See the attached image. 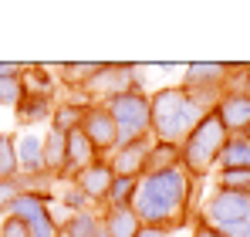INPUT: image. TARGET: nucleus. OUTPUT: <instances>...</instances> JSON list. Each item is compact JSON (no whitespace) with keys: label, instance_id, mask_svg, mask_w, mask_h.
<instances>
[{"label":"nucleus","instance_id":"13","mask_svg":"<svg viewBox=\"0 0 250 237\" xmlns=\"http://www.w3.org/2000/svg\"><path fill=\"white\" fill-rule=\"evenodd\" d=\"M44 142V169L51 180H64V163H68V132L47 129L41 136Z\"/></svg>","mask_w":250,"mask_h":237},{"label":"nucleus","instance_id":"7","mask_svg":"<svg viewBox=\"0 0 250 237\" xmlns=\"http://www.w3.org/2000/svg\"><path fill=\"white\" fill-rule=\"evenodd\" d=\"M82 132L88 136V142L95 146L98 156H112V149H115V142H119V125L105 112V105H84Z\"/></svg>","mask_w":250,"mask_h":237},{"label":"nucleus","instance_id":"15","mask_svg":"<svg viewBox=\"0 0 250 237\" xmlns=\"http://www.w3.org/2000/svg\"><path fill=\"white\" fill-rule=\"evenodd\" d=\"M47 213H54L47 197H41V193H17V197L10 200V207H7V213H3V217H17V220L31 224V220L47 217Z\"/></svg>","mask_w":250,"mask_h":237},{"label":"nucleus","instance_id":"2","mask_svg":"<svg viewBox=\"0 0 250 237\" xmlns=\"http://www.w3.org/2000/svg\"><path fill=\"white\" fill-rule=\"evenodd\" d=\"M216 102L220 98L189 92L183 85H166V88L149 95V109H152L149 136L156 142H166V146H183V139L196 129L200 118L213 112Z\"/></svg>","mask_w":250,"mask_h":237},{"label":"nucleus","instance_id":"25","mask_svg":"<svg viewBox=\"0 0 250 237\" xmlns=\"http://www.w3.org/2000/svg\"><path fill=\"white\" fill-rule=\"evenodd\" d=\"M176 163H179V146H166V142L152 139V149H149V159H146V173H159V169H169Z\"/></svg>","mask_w":250,"mask_h":237},{"label":"nucleus","instance_id":"31","mask_svg":"<svg viewBox=\"0 0 250 237\" xmlns=\"http://www.w3.org/2000/svg\"><path fill=\"white\" fill-rule=\"evenodd\" d=\"M17 197V187H14V180H7V183H0V217L7 213V207H10V200Z\"/></svg>","mask_w":250,"mask_h":237},{"label":"nucleus","instance_id":"5","mask_svg":"<svg viewBox=\"0 0 250 237\" xmlns=\"http://www.w3.org/2000/svg\"><path fill=\"white\" fill-rule=\"evenodd\" d=\"M122 92H142V78H139L135 65H102L98 75L82 88L88 105H105L108 98H115Z\"/></svg>","mask_w":250,"mask_h":237},{"label":"nucleus","instance_id":"19","mask_svg":"<svg viewBox=\"0 0 250 237\" xmlns=\"http://www.w3.org/2000/svg\"><path fill=\"white\" fill-rule=\"evenodd\" d=\"M21 125H38V122H51L54 112V98H44V95H24L21 105L14 109Z\"/></svg>","mask_w":250,"mask_h":237},{"label":"nucleus","instance_id":"1","mask_svg":"<svg viewBox=\"0 0 250 237\" xmlns=\"http://www.w3.org/2000/svg\"><path fill=\"white\" fill-rule=\"evenodd\" d=\"M193 193H196V180L176 163L169 169L139 176L132 213L139 217L142 227H159L166 234H176L193 220Z\"/></svg>","mask_w":250,"mask_h":237},{"label":"nucleus","instance_id":"29","mask_svg":"<svg viewBox=\"0 0 250 237\" xmlns=\"http://www.w3.org/2000/svg\"><path fill=\"white\" fill-rule=\"evenodd\" d=\"M27 234H31V237H61V220H58L54 213L38 217V220L27 224Z\"/></svg>","mask_w":250,"mask_h":237},{"label":"nucleus","instance_id":"28","mask_svg":"<svg viewBox=\"0 0 250 237\" xmlns=\"http://www.w3.org/2000/svg\"><path fill=\"white\" fill-rule=\"evenodd\" d=\"M216 187H220V190H240V193H250V173H240V169H220Z\"/></svg>","mask_w":250,"mask_h":237},{"label":"nucleus","instance_id":"22","mask_svg":"<svg viewBox=\"0 0 250 237\" xmlns=\"http://www.w3.org/2000/svg\"><path fill=\"white\" fill-rule=\"evenodd\" d=\"M102 224V213L95 210H82V213H68L61 220V237H95Z\"/></svg>","mask_w":250,"mask_h":237},{"label":"nucleus","instance_id":"16","mask_svg":"<svg viewBox=\"0 0 250 237\" xmlns=\"http://www.w3.org/2000/svg\"><path fill=\"white\" fill-rule=\"evenodd\" d=\"M216 169H240V173H250V136H230L223 153H220V163Z\"/></svg>","mask_w":250,"mask_h":237},{"label":"nucleus","instance_id":"11","mask_svg":"<svg viewBox=\"0 0 250 237\" xmlns=\"http://www.w3.org/2000/svg\"><path fill=\"white\" fill-rule=\"evenodd\" d=\"M112 180H115V173H112L108 159L102 156V159H95L91 166H84L82 173L75 176V187H78L84 197L91 200V207H98V203H105V197H108Z\"/></svg>","mask_w":250,"mask_h":237},{"label":"nucleus","instance_id":"18","mask_svg":"<svg viewBox=\"0 0 250 237\" xmlns=\"http://www.w3.org/2000/svg\"><path fill=\"white\" fill-rule=\"evenodd\" d=\"M98 68H102V61H64V65H58V85H64V88H78L82 92L88 81L98 75Z\"/></svg>","mask_w":250,"mask_h":237},{"label":"nucleus","instance_id":"27","mask_svg":"<svg viewBox=\"0 0 250 237\" xmlns=\"http://www.w3.org/2000/svg\"><path fill=\"white\" fill-rule=\"evenodd\" d=\"M24 98V81L21 78H3L0 81V109H17Z\"/></svg>","mask_w":250,"mask_h":237},{"label":"nucleus","instance_id":"17","mask_svg":"<svg viewBox=\"0 0 250 237\" xmlns=\"http://www.w3.org/2000/svg\"><path fill=\"white\" fill-rule=\"evenodd\" d=\"M24 95H44V98H54L58 92V78H51V68L47 65H24Z\"/></svg>","mask_w":250,"mask_h":237},{"label":"nucleus","instance_id":"33","mask_svg":"<svg viewBox=\"0 0 250 237\" xmlns=\"http://www.w3.org/2000/svg\"><path fill=\"white\" fill-rule=\"evenodd\" d=\"M193 237H223V234H220L216 227H209L207 220H200V217H196V220H193Z\"/></svg>","mask_w":250,"mask_h":237},{"label":"nucleus","instance_id":"4","mask_svg":"<svg viewBox=\"0 0 250 237\" xmlns=\"http://www.w3.org/2000/svg\"><path fill=\"white\" fill-rule=\"evenodd\" d=\"M105 112L119 125L115 149L125 146V142H132V139H139V136H149V118H152L149 92H122V95H115V98L105 102Z\"/></svg>","mask_w":250,"mask_h":237},{"label":"nucleus","instance_id":"9","mask_svg":"<svg viewBox=\"0 0 250 237\" xmlns=\"http://www.w3.org/2000/svg\"><path fill=\"white\" fill-rule=\"evenodd\" d=\"M149 149H152V136H139V139L125 142L119 149H112V156H105V159H108V166H112L115 176H132V180H139V176L146 173Z\"/></svg>","mask_w":250,"mask_h":237},{"label":"nucleus","instance_id":"21","mask_svg":"<svg viewBox=\"0 0 250 237\" xmlns=\"http://www.w3.org/2000/svg\"><path fill=\"white\" fill-rule=\"evenodd\" d=\"M102 224H105V231L108 237H135L139 234V217L132 213V207H125V210H105L102 213Z\"/></svg>","mask_w":250,"mask_h":237},{"label":"nucleus","instance_id":"12","mask_svg":"<svg viewBox=\"0 0 250 237\" xmlns=\"http://www.w3.org/2000/svg\"><path fill=\"white\" fill-rule=\"evenodd\" d=\"M14 139H17V166H21V176H47L41 136L38 132H21Z\"/></svg>","mask_w":250,"mask_h":237},{"label":"nucleus","instance_id":"23","mask_svg":"<svg viewBox=\"0 0 250 237\" xmlns=\"http://www.w3.org/2000/svg\"><path fill=\"white\" fill-rule=\"evenodd\" d=\"M135 187H139V180H132V176H115L102 207H105V210H125V207H132Z\"/></svg>","mask_w":250,"mask_h":237},{"label":"nucleus","instance_id":"32","mask_svg":"<svg viewBox=\"0 0 250 237\" xmlns=\"http://www.w3.org/2000/svg\"><path fill=\"white\" fill-rule=\"evenodd\" d=\"M24 75V65H17V61H0V81L3 78H21Z\"/></svg>","mask_w":250,"mask_h":237},{"label":"nucleus","instance_id":"24","mask_svg":"<svg viewBox=\"0 0 250 237\" xmlns=\"http://www.w3.org/2000/svg\"><path fill=\"white\" fill-rule=\"evenodd\" d=\"M17 173H21V166H17V139L10 132H0V183L14 180Z\"/></svg>","mask_w":250,"mask_h":237},{"label":"nucleus","instance_id":"30","mask_svg":"<svg viewBox=\"0 0 250 237\" xmlns=\"http://www.w3.org/2000/svg\"><path fill=\"white\" fill-rule=\"evenodd\" d=\"M0 237H31L27 234V224L17 220V217H0Z\"/></svg>","mask_w":250,"mask_h":237},{"label":"nucleus","instance_id":"6","mask_svg":"<svg viewBox=\"0 0 250 237\" xmlns=\"http://www.w3.org/2000/svg\"><path fill=\"white\" fill-rule=\"evenodd\" d=\"M200 220H207L209 227L216 231H227L233 224H244L250 220V193H240V190H213L203 207H200Z\"/></svg>","mask_w":250,"mask_h":237},{"label":"nucleus","instance_id":"34","mask_svg":"<svg viewBox=\"0 0 250 237\" xmlns=\"http://www.w3.org/2000/svg\"><path fill=\"white\" fill-rule=\"evenodd\" d=\"M223 237H250V220L244 224H233V227H227V231H220Z\"/></svg>","mask_w":250,"mask_h":237},{"label":"nucleus","instance_id":"14","mask_svg":"<svg viewBox=\"0 0 250 237\" xmlns=\"http://www.w3.org/2000/svg\"><path fill=\"white\" fill-rule=\"evenodd\" d=\"M95 159H102V156L95 153V146L88 142V136H84L82 129L68 132V163H64V180H75L84 166H91Z\"/></svg>","mask_w":250,"mask_h":237},{"label":"nucleus","instance_id":"3","mask_svg":"<svg viewBox=\"0 0 250 237\" xmlns=\"http://www.w3.org/2000/svg\"><path fill=\"white\" fill-rule=\"evenodd\" d=\"M227 129H223V122L216 118V112H209L196 122V129L183 139V146H179V166L193 176V180H203L209 176L213 169H216V163H220V153H223V146H227Z\"/></svg>","mask_w":250,"mask_h":237},{"label":"nucleus","instance_id":"10","mask_svg":"<svg viewBox=\"0 0 250 237\" xmlns=\"http://www.w3.org/2000/svg\"><path fill=\"white\" fill-rule=\"evenodd\" d=\"M213 112L223 122L227 136H244L250 129V92H223Z\"/></svg>","mask_w":250,"mask_h":237},{"label":"nucleus","instance_id":"26","mask_svg":"<svg viewBox=\"0 0 250 237\" xmlns=\"http://www.w3.org/2000/svg\"><path fill=\"white\" fill-rule=\"evenodd\" d=\"M58 200L64 203V213H82V210H91V200L75 187V180H64V190L58 193Z\"/></svg>","mask_w":250,"mask_h":237},{"label":"nucleus","instance_id":"35","mask_svg":"<svg viewBox=\"0 0 250 237\" xmlns=\"http://www.w3.org/2000/svg\"><path fill=\"white\" fill-rule=\"evenodd\" d=\"M135 237H169L166 231H159V227H139V234Z\"/></svg>","mask_w":250,"mask_h":237},{"label":"nucleus","instance_id":"8","mask_svg":"<svg viewBox=\"0 0 250 237\" xmlns=\"http://www.w3.org/2000/svg\"><path fill=\"white\" fill-rule=\"evenodd\" d=\"M230 78V65H220V61H200V65H186L183 71V88L189 92H200L209 98H220L223 88Z\"/></svg>","mask_w":250,"mask_h":237},{"label":"nucleus","instance_id":"20","mask_svg":"<svg viewBox=\"0 0 250 237\" xmlns=\"http://www.w3.org/2000/svg\"><path fill=\"white\" fill-rule=\"evenodd\" d=\"M84 105H88V102H54L51 129H58V132H75V129H82Z\"/></svg>","mask_w":250,"mask_h":237}]
</instances>
